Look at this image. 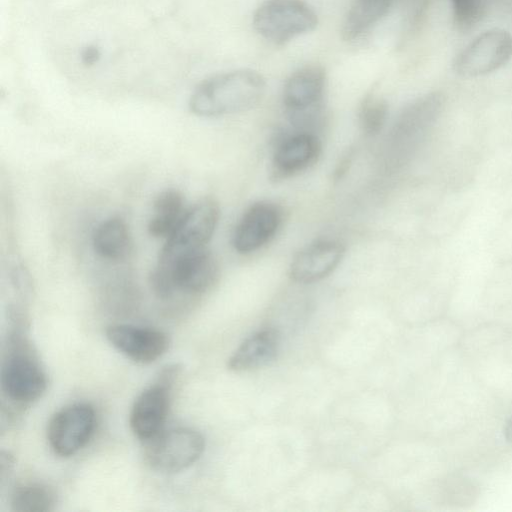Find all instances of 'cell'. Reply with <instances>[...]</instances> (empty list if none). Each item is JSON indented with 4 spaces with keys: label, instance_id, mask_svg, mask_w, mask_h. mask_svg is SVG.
I'll return each instance as SVG.
<instances>
[{
    "label": "cell",
    "instance_id": "7a4b0ae2",
    "mask_svg": "<svg viewBox=\"0 0 512 512\" xmlns=\"http://www.w3.org/2000/svg\"><path fill=\"white\" fill-rule=\"evenodd\" d=\"M217 276V263L206 247L175 252L161 250L149 283L157 297L169 299L177 293H205Z\"/></svg>",
    "mask_w": 512,
    "mask_h": 512
},
{
    "label": "cell",
    "instance_id": "3957f363",
    "mask_svg": "<svg viewBox=\"0 0 512 512\" xmlns=\"http://www.w3.org/2000/svg\"><path fill=\"white\" fill-rule=\"evenodd\" d=\"M317 24V14L303 0H265L253 16L257 33L277 46L313 31Z\"/></svg>",
    "mask_w": 512,
    "mask_h": 512
},
{
    "label": "cell",
    "instance_id": "8fae6325",
    "mask_svg": "<svg viewBox=\"0 0 512 512\" xmlns=\"http://www.w3.org/2000/svg\"><path fill=\"white\" fill-rule=\"evenodd\" d=\"M219 207L215 200L204 198L186 209L162 250L183 251L205 248L218 220Z\"/></svg>",
    "mask_w": 512,
    "mask_h": 512
},
{
    "label": "cell",
    "instance_id": "603a6c76",
    "mask_svg": "<svg viewBox=\"0 0 512 512\" xmlns=\"http://www.w3.org/2000/svg\"><path fill=\"white\" fill-rule=\"evenodd\" d=\"M101 57V52L98 47L94 45L86 46L80 53L81 62L86 66L96 64Z\"/></svg>",
    "mask_w": 512,
    "mask_h": 512
},
{
    "label": "cell",
    "instance_id": "ffe728a7",
    "mask_svg": "<svg viewBox=\"0 0 512 512\" xmlns=\"http://www.w3.org/2000/svg\"><path fill=\"white\" fill-rule=\"evenodd\" d=\"M55 504V491L39 482L17 486L10 498L11 510L14 512H47L53 510Z\"/></svg>",
    "mask_w": 512,
    "mask_h": 512
},
{
    "label": "cell",
    "instance_id": "ba28073f",
    "mask_svg": "<svg viewBox=\"0 0 512 512\" xmlns=\"http://www.w3.org/2000/svg\"><path fill=\"white\" fill-rule=\"evenodd\" d=\"M96 414L86 403H75L57 411L50 419L47 439L53 452L70 457L82 449L93 435Z\"/></svg>",
    "mask_w": 512,
    "mask_h": 512
},
{
    "label": "cell",
    "instance_id": "ac0fdd59",
    "mask_svg": "<svg viewBox=\"0 0 512 512\" xmlns=\"http://www.w3.org/2000/svg\"><path fill=\"white\" fill-rule=\"evenodd\" d=\"M393 0H355L349 8L341 28L345 41L361 37L389 10Z\"/></svg>",
    "mask_w": 512,
    "mask_h": 512
},
{
    "label": "cell",
    "instance_id": "9c48e42d",
    "mask_svg": "<svg viewBox=\"0 0 512 512\" xmlns=\"http://www.w3.org/2000/svg\"><path fill=\"white\" fill-rule=\"evenodd\" d=\"M512 57V35L491 29L477 36L457 56L454 69L463 77H479L504 66Z\"/></svg>",
    "mask_w": 512,
    "mask_h": 512
},
{
    "label": "cell",
    "instance_id": "cb8c5ba5",
    "mask_svg": "<svg viewBox=\"0 0 512 512\" xmlns=\"http://www.w3.org/2000/svg\"><path fill=\"white\" fill-rule=\"evenodd\" d=\"M504 436L505 439L512 444V416L507 421L505 428H504Z\"/></svg>",
    "mask_w": 512,
    "mask_h": 512
},
{
    "label": "cell",
    "instance_id": "7c38bea8",
    "mask_svg": "<svg viewBox=\"0 0 512 512\" xmlns=\"http://www.w3.org/2000/svg\"><path fill=\"white\" fill-rule=\"evenodd\" d=\"M110 344L127 358L139 364H150L169 347V339L161 330L130 324H115L106 329Z\"/></svg>",
    "mask_w": 512,
    "mask_h": 512
},
{
    "label": "cell",
    "instance_id": "277c9868",
    "mask_svg": "<svg viewBox=\"0 0 512 512\" xmlns=\"http://www.w3.org/2000/svg\"><path fill=\"white\" fill-rule=\"evenodd\" d=\"M326 74L320 65H307L287 79L283 105L290 122L297 128L318 126L324 117Z\"/></svg>",
    "mask_w": 512,
    "mask_h": 512
},
{
    "label": "cell",
    "instance_id": "30bf717a",
    "mask_svg": "<svg viewBox=\"0 0 512 512\" xmlns=\"http://www.w3.org/2000/svg\"><path fill=\"white\" fill-rule=\"evenodd\" d=\"M175 369H167L158 382L146 388L135 400L130 412V427L142 441H149L166 423L171 401V386Z\"/></svg>",
    "mask_w": 512,
    "mask_h": 512
},
{
    "label": "cell",
    "instance_id": "2e32d148",
    "mask_svg": "<svg viewBox=\"0 0 512 512\" xmlns=\"http://www.w3.org/2000/svg\"><path fill=\"white\" fill-rule=\"evenodd\" d=\"M280 334L266 328L246 338L228 361V368L235 372L250 371L272 363L279 353Z\"/></svg>",
    "mask_w": 512,
    "mask_h": 512
},
{
    "label": "cell",
    "instance_id": "9a60e30c",
    "mask_svg": "<svg viewBox=\"0 0 512 512\" xmlns=\"http://www.w3.org/2000/svg\"><path fill=\"white\" fill-rule=\"evenodd\" d=\"M321 153V143L311 132L301 131L285 138L273 156V174L286 178L314 164Z\"/></svg>",
    "mask_w": 512,
    "mask_h": 512
},
{
    "label": "cell",
    "instance_id": "7402d4cb",
    "mask_svg": "<svg viewBox=\"0 0 512 512\" xmlns=\"http://www.w3.org/2000/svg\"><path fill=\"white\" fill-rule=\"evenodd\" d=\"M454 23L461 30L476 25L484 15L485 0H450Z\"/></svg>",
    "mask_w": 512,
    "mask_h": 512
},
{
    "label": "cell",
    "instance_id": "44dd1931",
    "mask_svg": "<svg viewBox=\"0 0 512 512\" xmlns=\"http://www.w3.org/2000/svg\"><path fill=\"white\" fill-rule=\"evenodd\" d=\"M388 114L387 103L377 95L364 98L359 109V122L367 135L377 134L384 126Z\"/></svg>",
    "mask_w": 512,
    "mask_h": 512
},
{
    "label": "cell",
    "instance_id": "d6986e66",
    "mask_svg": "<svg viewBox=\"0 0 512 512\" xmlns=\"http://www.w3.org/2000/svg\"><path fill=\"white\" fill-rule=\"evenodd\" d=\"M184 200L175 189L160 192L154 200L153 216L148 223V231L153 237L168 238L183 216Z\"/></svg>",
    "mask_w": 512,
    "mask_h": 512
},
{
    "label": "cell",
    "instance_id": "52a82bcc",
    "mask_svg": "<svg viewBox=\"0 0 512 512\" xmlns=\"http://www.w3.org/2000/svg\"><path fill=\"white\" fill-rule=\"evenodd\" d=\"M204 449L201 433L191 428H174L146 442L145 460L155 471L176 473L195 463Z\"/></svg>",
    "mask_w": 512,
    "mask_h": 512
},
{
    "label": "cell",
    "instance_id": "5b68a950",
    "mask_svg": "<svg viewBox=\"0 0 512 512\" xmlns=\"http://www.w3.org/2000/svg\"><path fill=\"white\" fill-rule=\"evenodd\" d=\"M1 390L12 403L27 405L39 399L47 388V377L30 347L21 338L11 340L1 368Z\"/></svg>",
    "mask_w": 512,
    "mask_h": 512
},
{
    "label": "cell",
    "instance_id": "4fadbf2b",
    "mask_svg": "<svg viewBox=\"0 0 512 512\" xmlns=\"http://www.w3.org/2000/svg\"><path fill=\"white\" fill-rule=\"evenodd\" d=\"M282 221L281 209L274 203L260 201L251 205L233 233L234 249L242 254L254 252L277 233Z\"/></svg>",
    "mask_w": 512,
    "mask_h": 512
},
{
    "label": "cell",
    "instance_id": "e0dca14e",
    "mask_svg": "<svg viewBox=\"0 0 512 512\" xmlns=\"http://www.w3.org/2000/svg\"><path fill=\"white\" fill-rule=\"evenodd\" d=\"M131 246L129 228L119 217H111L102 221L94 231V251L104 259H124L131 251Z\"/></svg>",
    "mask_w": 512,
    "mask_h": 512
},
{
    "label": "cell",
    "instance_id": "6da1fadb",
    "mask_svg": "<svg viewBox=\"0 0 512 512\" xmlns=\"http://www.w3.org/2000/svg\"><path fill=\"white\" fill-rule=\"evenodd\" d=\"M266 89L263 76L249 69L221 73L201 82L193 91L190 110L202 117L242 112L256 106Z\"/></svg>",
    "mask_w": 512,
    "mask_h": 512
},
{
    "label": "cell",
    "instance_id": "5bb4252c",
    "mask_svg": "<svg viewBox=\"0 0 512 512\" xmlns=\"http://www.w3.org/2000/svg\"><path fill=\"white\" fill-rule=\"evenodd\" d=\"M345 254L342 243L333 239L317 240L302 249L292 260L289 274L293 281L310 284L330 275Z\"/></svg>",
    "mask_w": 512,
    "mask_h": 512
},
{
    "label": "cell",
    "instance_id": "8992f818",
    "mask_svg": "<svg viewBox=\"0 0 512 512\" xmlns=\"http://www.w3.org/2000/svg\"><path fill=\"white\" fill-rule=\"evenodd\" d=\"M445 103L440 92H430L410 103L400 114L392 133L397 164H404L420 147L438 121Z\"/></svg>",
    "mask_w": 512,
    "mask_h": 512
}]
</instances>
